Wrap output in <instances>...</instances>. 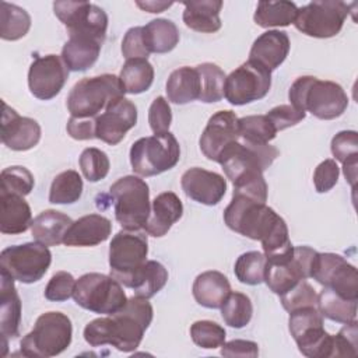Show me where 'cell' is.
Listing matches in <instances>:
<instances>
[{"mask_svg":"<svg viewBox=\"0 0 358 358\" xmlns=\"http://www.w3.org/2000/svg\"><path fill=\"white\" fill-rule=\"evenodd\" d=\"M180 186L189 199L204 206L218 204L227 192V180L222 175L199 166L182 175Z\"/></svg>","mask_w":358,"mask_h":358,"instance_id":"obj_19","label":"cell"},{"mask_svg":"<svg viewBox=\"0 0 358 358\" xmlns=\"http://www.w3.org/2000/svg\"><path fill=\"white\" fill-rule=\"evenodd\" d=\"M277 157L278 150L274 145L249 143L239 137L224 148L218 164H221L227 178L236 185L243 179L263 173Z\"/></svg>","mask_w":358,"mask_h":358,"instance_id":"obj_7","label":"cell"},{"mask_svg":"<svg viewBox=\"0 0 358 358\" xmlns=\"http://www.w3.org/2000/svg\"><path fill=\"white\" fill-rule=\"evenodd\" d=\"M238 129L242 140L256 144H267L277 134V130L266 115L243 116L238 120Z\"/></svg>","mask_w":358,"mask_h":358,"instance_id":"obj_42","label":"cell"},{"mask_svg":"<svg viewBox=\"0 0 358 358\" xmlns=\"http://www.w3.org/2000/svg\"><path fill=\"white\" fill-rule=\"evenodd\" d=\"M67 133L74 140L95 138V117H70L67 122Z\"/></svg>","mask_w":358,"mask_h":358,"instance_id":"obj_54","label":"cell"},{"mask_svg":"<svg viewBox=\"0 0 358 358\" xmlns=\"http://www.w3.org/2000/svg\"><path fill=\"white\" fill-rule=\"evenodd\" d=\"M298 7L292 1H259L255 11V22L262 28L287 27L294 24Z\"/></svg>","mask_w":358,"mask_h":358,"instance_id":"obj_34","label":"cell"},{"mask_svg":"<svg viewBox=\"0 0 358 358\" xmlns=\"http://www.w3.org/2000/svg\"><path fill=\"white\" fill-rule=\"evenodd\" d=\"M266 116L268 117V120L273 123L274 129L278 133V131L288 129L291 126H295L296 123L303 120L306 116V112H302V110L294 108L292 105H278V106H274L273 109H270Z\"/></svg>","mask_w":358,"mask_h":358,"instance_id":"obj_51","label":"cell"},{"mask_svg":"<svg viewBox=\"0 0 358 358\" xmlns=\"http://www.w3.org/2000/svg\"><path fill=\"white\" fill-rule=\"evenodd\" d=\"M338 175H340V168L334 159L329 158L322 161L313 172V185L316 192L326 193L331 190L338 180Z\"/></svg>","mask_w":358,"mask_h":358,"instance_id":"obj_52","label":"cell"},{"mask_svg":"<svg viewBox=\"0 0 358 358\" xmlns=\"http://www.w3.org/2000/svg\"><path fill=\"white\" fill-rule=\"evenodd\" d=\"M0 193H13L27 196L34 189V175L25 166H8L1 171L0 175Z\"/></svg>","mask_w":358,"mask_h":358,"instance_id":"obj_43","label":"cell"},{"mask_svg":"<svg viewBox=\"0 0 358 358\" xmlns=\"http://www.w3.org/2000/svg\"><path fill=\"white\" fill-rule=\"evenodd\" d=\"M76 281L77 280L67 271L55 273L45 288V298L53 302L67 301L74 294Z\"/></svg>","mask_w":358,"mask_h":358,"instance_id":"obj_48","label":"cell"},{"mask_svg":"<svg viewBox=\"0 0 358 358\" xmlns=\"http://www.w3.org/2000/svg\"><path fill=\"white\" fill-rule=\"evenodd\" d=\"M52 263V253L41 242H27L8 246L0 253L1 270L15 281L32 284L39 281Z\"/></svg>","mask_w":358,"mask_h":358,"instance_id":"obj_10","label":"cell"},{"mask_svg":"<svg viewBox=\"0 0 358 358\" xmlns=\"http://www.w3.org/2000/svg\"><path fill=\"white\" fill-rule=\"evenodd\" d=\"M148 239L144 232L122 229L109 245L110 275L127 285L131 275L147 262Z\"/></svg>","mask_w":358,"mask_h":358,"instance_id":"obj_11","label":"cell"},{"mask_svg":"<svg viewBox=\"0 0 358 358\" xmlns=\"http://www.w3.org/2000/svg\"><path fill=\"white\" fill-rule=\"evenodd\" d=\"M154 310L147 298H127L124 306L110 317H98L84 327V340L91 347L113 345L122 352L134 351L152 322Z\"/></svg>","mask_w":358,"mask_h":358,"instance_id":"obj_1","label":"cell"},{"mask_svg":"<svg viewBox=\"0 0 358 358\" xmlns=\"http://www.w3.org/2000/svg\"><path fill=\"white\" fill-rule=\"evenodd\" d=\"M196 302L208 309H218L231 292L228 278L215 270L199 274L192 287Z\"/></svg>","mask_w":358,"mask_h":358,"instance_id":"obj_26","label":"cell"},{"mask_svg":"<svg viewBox=\"0 0 358 358\" xmlns=\"http://www.w3.org/2000/svg\"><path fill=\"white\" fill-rule=\"evenodd\" d=\"M288 98L294 108L308 110L322 120L341 116L348 106V96L340 84L313 76L298 77L288 91Z\"/></svg>","mask_w":358,"mask_h":358,"instance_id":"obj_2","label":"cell"},{"mask_svg":"<svg viewBox=\"0 0 358 358\" xmlns=\"http://www.w3.org/2000/svg\"><path fill=\"white\" fill-rule=\"evenodd\" d=\"M357 320L345 323L340 331L333 336L331 357H357L358 355V326Z\"/></svg>","mask_w":358,"mask_h":358,"instance_id":"obj_47","label":"cell"},{"mask_svg":"<svg viewBox=\"0 0 358 358\" xmlns=\"http://www.w3.org/2000/svg\"><path fill=\"white\" fill-rule=\"evenodd\" d=\"M196 70L199 71L201 83L199 99L206 103L221 101L224 98V87L227 78L222 69L214 63H201L196 66Z\"/></svg>","mask_w":358,"mask_h":358,"instance_id":"obj_39","label":"cell"},{"mask_svg":"<svg viewBox=\"0 0 358 358\" xmlns=\"http://www.w3.org/2000/svg\"><path fill=\"white\" fill-rule=\"evenodd\" d=\"M14 281L8 273L0 270V329L4 348L8 338L18 336L21 323V299Z\"/></svg>","mask_w":358,"mask_h":358,"instance_id":"obj_21","label":"cell"},{"mask_svg":"<svg viewBox=\"0 0 358 358\" xmlns=\"http://www.w3.org/2000/svg\"><path fill=\"white\" fill-rule=\"evenodd\" d=\"M73 298L78 306L99 315H113L127 302L122 284L112 275L87 273L76 281Z\"/></svg>","mask_w":358,"mask_h":358,"instance_id":"obj_9","label":"cell"},{"mask_svg":"<svg viewBox=\"0 0 358 358\" xmlns=\"http://www.w3.org/2000/svg\"><path fill=\"white\" fill-rule=\"evenodd\" d=\"M310 278L347 299L358 301V273L355 266L336 253H316Z\"/></svg>","mask_w":358,"mask_h":358,"instance_id":"obj_15","label":"cell"},{"mask_svg":"<svg viewBox=\"0 0 358 358\" xmlns=\"http://www.w3.org/2000/svg\"><path fill=\"white\" fill-rule=\"evenodd\" d=\"M124 94L117 76L85 77L71 88L67 96V109L73 117H96L112 101L124 96Z\"/></svg>","mask_w":358,"mask_h":358,"instance_id":"obj_5","label":"cell"},{"mask_svg":"<svg viewBox=\"0 0 358 358\" xmlns=\"http://www.w3.org/2000/svg\"><path fill=\"white\" fill-rule=\"evenodd\" d=\"M253 315V305L248 295L242 292H229L224 303L221 305V316L229 327H245Z\"/></svg>","mask_w":358,"mask_h":358,"instance_id":"obj_40","label":"cell"},{"mask_svg":"<svg viewBox=\"0 0 358 358\" xmlns=\"http://www.w3.org/2000/svg\"><path fill=\"white\" fill-rule=\"evenodd\" d=\"M357 168H358V158L350 159L343 164V173L345 176V180L352 187H355V182H357Z\"/></svg>","mask_w":358,"mask_h":358,"instance_id":"obj_57","label":"cell"},{"mask_svg":"<svg viewBox=\"0 0 358 358\" xmlns=\"http://www.w3.org/2000/svg\"><path fill=\"white\" fill-rule=\"evenodd\" d=\"M32 214L29 204L20 194L0 193V232L17 235L31 228Z\"/></svg>","mask_w":358,"mask_h":358,"instance_id":"obj_25","label":"cell"},{"mask_svg":"<svg viewBox=\"0 0 358 358\" xmlns=\"http://www.w3.org/2000/svg\"><path fill=\"white\" fill-rule=\"evenodd\" d=\"M331 154L341 164L358 158V133L354 130L337 133L331 140Z\"/></svg>","mask_w":358,"mask_h":358,"instance_id":"obj_49","label":"cell"},{"mask_svg":"<svg viewBox=\"0 0 358 358\" xmlns=\"http://www.w3.org/2000/svg\"><path fill=\"white\" fill-rule=\"evenodd\" d=\"M350 13L344 1L317 0L298 8L294 25L302 34L312 38L336 36Z\"/></svg>","mask_w":358,"mask_h":358,"instance_id":"obj_12","label":"cell"},{"mask_svg":"<svg viewBox=\"0 0 358 358\" xmlns=\"http://www.w3.org/2000/svg\"><path fill=\"white\" fill-rule=\"evenodd\" d=\"M148 123L154 134L169 131L172 123V110L164 96H157L148 109Z\"/></svg>","mask_w":358,"mask_h":358,"instance_id":"obj_50","label":"cell"},{"mask_svg":"<svg viewBox=\"0 0 358 358\" xmlns=\"http://www.w3.org/2000/svg\"><path fill=\"white\" fill-rule=\"evenodd\" d=\"M289 48L291 45L287 32L268 29L257 36V39L253 42L249 60H253L273 71L287 59Z\"/></svg>","mask_w":358,"mask_h":358,"instance_id":"obj_22","label":"cell"},{"mask_svg":"<svg viewBox=\"0 0 358 358\" xmlns=\"http://www.w3.org/2000/svg\"><path fill=\"white\" fill-rule=\"evenodd\" d=\"M109 193L115 204L116 221L123 229L138 231L144 228L150 213V189L145 180L138 176L127 175L117 179Z\"/></svg>","mask_w":358,"mask_h":358,"instance_id":"obj_6","label":"cell"},{"mask_svg":"<svg viewBox=\"0 0 358 358\" xmlns=\"http://www.w3.org/2000/svg\"><path fill=\"white\" fill-rule=\"evenodd\" d=\"M112 232V222L101 214H88L71 224L63 243L66 246H96Z\"/></svg>","mask_w":358,"mask_h":358,"instance_id":"obj_24","label":"cell"},{"mask_svg":"<svg viewBox=\"0 0 358 358\" xmlns=\"http://www.w3.org/2000/svg\"><path fill=\"white\" fill-rule=\"evenodd\" d=\"M71 224L73 221L67 214L56 210H45L32 220L31 232L36 242L46 246H56L63 243Z\"/></svg>","mask_w":358,"mask_h":358,"instance_id":"obj_28","label":"cell"},{"mask_svg":"<svg viewBox=\"0 0 358 358\" xmlns=\"http://www.w3.org/2000/svg\"><path fill=\"white\" fill-rule=\"evenodd\" d=\"M55 15L67 28L69 36H84L103 43L108 15L96 4L88 1H55Z\"/></svg>","mask_w":358,"mask_h":358,"instance_id":"obj_13","label":"cell"},{"mask_svg":"<svg viewBox=\"0 0 358 358\" xmlns=\"http://www.w3.org/2000/svg\"><path fill=\"white\" fill-rule=\"evenodd\" d=\"M238 120L232 110H218L208 119L199 140L200 150L207 159L218 162L224 148L239 140Z\"/></svg>","mask_w":358,"mask_h":358,"instance_id":"obj_18","label":"cell"},{"mask_svg":"<svg viewBox=\"0 0 358 358\" xmlns=\"http://www.w3.org/2000/svg\"><path fill=\"white\" fill-rule=\"evenodd\" d=\"M180 158V147L171 133L141 137L130 148V164L140 176H155L172 169Z\"/></svg>","mask_w":358,"mask_h":358,"instance_id":"obj_8","label":"cell"},{"mask_svg":"<svg viewBox=\"0 0 358 358\" xmlns=\"http://www.w3.org/2000/svg\"><path fill=\"white\" fill-rule=\"evenodd\" d=\"M122 53L126 60L147 59L150 56L143 36V27H133L124 34V38L122 41Z\"/></svg>","mask_w":358,"mask_h":358,"instance_id":"obj_53","label":"cell"},{"mask_svg":"<svg viewBox=\"0 0 358 358\" xmlns=\"http://www.w3.org/2000/svg\"><path fill=\"white\" fill-rule=\"evenodd\" d=\"M143 36L150 53H168L179 43V29L166 18H155L144 25Z\"/></svg>","mask_w":358,"mask_h":358,"instance_id":"obj_32","label":"cell"},{"mask_svg":"<svg viewBox=\"0 0 358 358\" xmlns=\"http://www.w3.org/2000/svg\"><path fill=\"white\" fill-rule=\"evenodd\" d=\"M83 179L77 171L67 169L60 172L50 185L49 201L53 204L76 203L83 194Z\"/></svg>","mask_w":358,"mask_h":358,"instance_id":"obj_38","label":"cell"},{"mask_svg":"<svg viewBox=\"0 0 358 358\" xmlns=\"http://www.w3.org/2000/svg\"><path fill=\"white\" fill-rule=\"evenodd\" d=\"M137 123V108L136 105L122 96L112 101L103 113L95 117V138L116 145L119 144L126 133L133 129Z\"/></svg>","mask_w":358,"mask_h":358,"instance_id":"obj_17","label":"cell"},{"mask_svg":"<svg viewBox=\"0 0 358 358\" xmlns=\"http://www.w3.org/2000/svg\"><path fill=\"white\" fill-rule=\"evenodd\" d=\"M137 7L148 13H162L164 10L169 8L173 3L172 1H136Z\"/></svg>","mask_w":358,"mask_h":358,"instance_id":"obj_56","label":"cell"},{"mask_svg":"<svg viewBox=\"0 0 358 358\" xmlns=\"http://www.w3.org/2000/svg\"><path fill=\"white\" fill-rule=\"evenodd\" d=\"M294 340L299 352L305 357L327 358L333 354V336L324 330L323 324L305 330Z\"/></svg>","mask_w":358,"mask_h":358,"instance_id":"obj_37","label":"cell"},{"mask_svg":"<svg viewBox=\"0 0 358 358\" xmlns=\"http://www.w3.org/2000/svg\"><path fill=\"white\" fill-rule=\"evenodd\" d=\"M71 338L70 317L62 312H46L36 319L34 329L21 340V352L34 358L56 357L67 350Z\"/></svg>","mask_w":358,"mask_h":358,"instance_id":"obj_4","label":"cell"},{"mask_svg":"<svg viewBox=\"0 0 358 358\" xmlns=\"http://www.w3.org/2000/svg\"><path fill=\"white\" fill-rule=\"evenodd\" d=\"M266 263H267V259L264 253L257 250H250V252L242 253L236 259L234 273L242 284L257 285L264 281Z\"/></svg>","mask_w":358,"mask_h":358,"instance_id":"obj_41","label":"cell"},{"mask_svg":"<svg viewBox=\"0 0 358 358\" xmlns=\"http://www.w3.org/2000/svg\"><path fill=\"white\" fill-rule=\"evenodd\" d=\"M201 83L196 67L183 66L173 70L166 81L168 101L176 105H185L200 98Z\"/></svg>","mask_w":358,"mask_h":358,"instance_id":"obj_29","label":"cell"},{"mask_svg":"<svg viewBox=\"0 0 358 358\" xmlns=\"http://www.w3.org/2000/svg\"><path fill=\"white\" fill-rule=\"evenodd\" d=\"M280 298L281 305L287 312H292L303 306L317 305V294L306 280H301L299 282H296L291 289L280 295Z\"/></svg>","mask_w":358,"mask_h":358,"instance_id":"obj_46","label":"cell"},{"mask_svg":"<svg viewBox=\"0 0 358 358\" xmlns=\"http://www.w3.org/2000/svg\"><path fill=\"white\" fill-rule=\"evenodd\" d=\"M78 162L81 172L88 182H99L105 179L110 168V161L106 152L95 147L85 148L81 152Z\"/></svg>","mask_w":358,"mask_h":358,"instance_id":"obj_44","label":"cell"},{"mask_svg":"<svg viewBox=\"0 0 358 358\" xmlns=\"http://www.w3.org/2000/svg\"><path fill=\"white\" fill-rule=\"evenodd\" d=\"M67 77L69 69L62 60V56H39L29 66L28 87L35 98L49 101L62 91Z\"/></svg>","mask_w":358,"mask_h":358,"instance_id":"obj_16","label":"cell"},{"mask_svg":"<svg viewBox=\"0 0 358 358\" xmlns=\"http://www.w3.org/2000/svg\"><path fill=\"white\" fill-rule=\"evenodd\" d=\"M183 215V204L173 192L159 193L151 204L150 217L144 225L148 235L161 238Z\"/></svg>","mask_w":358,"mask_h":358,"instance_id":"obj_23","label":"cell"},{"mask_svg":"<svg viewBox=\"0 0 358 358\" xmlns=\"http://www.w3.org/2000/svg\"><path fill=\"white\" fill-rule=\"evenodd\" d=\"M41 140V126L35 119L20 116L13 108L3 102L1 141L14 151L34 148Z\"/></svg>","mask_w":358,"mask_h":358,"instance_id":"obj_20","label":"cell"},{"mask_svg":"<svg viewBox=\"0 0 358 358\" xmlns=\"http://www.w3.org/2000/svg\"><path fill=\"white\" fill-rule=\"evenodd\" d=\"M102 43L84 36H69L62 49V60L70 71H85L98 60Z\"/></svg>","mask_w":358,"mask_h":358,"instance_id":"obj_30","label":"cell"},{"mask_svg":"<svg viewBox=\"0 0 358 358\" xmlns=\"http://www.w3.org/2000/svg\"><path fill=\"white\" fill-rule=\"evenodd\" d=\"M221 354L224 357H257L259 345L249 340H231L221 345Z\"/></svg>","mask_w":358,"mask_h":358,"instance_id":"obj_55","label":"cell"},{"mask_svg":"<svg viewBox=\"0 0 358 358\" xmlns=\"http://www.w3.org/2000/svg\"><path fill=\"white\" fill-rule=\"evenodd\" d=\"M281 218L266 203L239 192L232 193V200L224 210V222L229 229L260 242L270 235Z\"/></svg>","mask_w":358,"mask_h":358,"instance_id":"obj_3","label":"cell"},{"mask_svg":"<svg viewBox=\"0 0 358 358\" xmlns=\"http://www.w3.org/2000/svg\"><path fill=\"white\" fill-rule=\"evenodd\" d=\"M357 302L355 299H347L330 288H323L317 294V310L329 320L337 323H350L357 320Z\"/></svg>","mask_w":358,"mask_h":358,"instance_id":"obj_33","label":"cell"},{"mask_svg":"<svg viewBox=\"0 0 358 358\" xmlns=\"http://www.w3.org/2000/svg\"><path fill=\"white\" fill-rule=\"evenodd\" d=\"M183 6L182 18L187 28L203 34H213L221 28V0H192L183 1Z\"/></svg>","mask_w":358,"mask_h":358,"instance_id":"obj_27","label":"cell"},{"mask_svg":"<svg viewBox=\"0 0 358 358\" xmlns=\"http://www.w3.org/2000/svg\"><path fill=\"white\" fill-rule=\"evenodd\" d=\"M31 28L29 14L20 6L7 1L0 3V36L4 41H18Z\"/></svg>","mask_w":358,"mask_h":358,"instance_id":"obj_36","label":"cell"},{"mask_svg":"<svg viewBox=\"0 0 358 358\" xmlns=\"http://www.w3.org/2000/svg\"><path fill=\"white\" fill-rule=\"evenodd\" d=\"M225 330L213 320H197L190 326L193 343L206 350H214L225 343Z\"/></svg>","mask_w":358,"mask_h":358,"instance_id":"obj_45","label":"cell"},{"mask_svg":"<svg viewBox=\"0 0 358 358\" xmlns=\"http://www.w3.org/2000/svg\"><path fill=\"white\" fill-rule=\"evenodd\" d=\"M168 281V270L157 260H147L129 280L127 288H131L136 295L152 298L159 292Z\"/></svg>","mask_w":358,"mask_h":358,"instance_id":"obj_31","label":"cell"},{"mask_svg":"<svg viewBox=\"0 0 358 358\" xmlns=\"http://www.w3.org/2000/svg\"><path fill=\"white\" fill-rule=\"evenodd\" d=\"M120 83L127 94L145 92L154 81V67L147 59H129L123 64Z\"/></svg>","mask_w":358,"mask_h":358,"instance_id":"obj_35","label":"cell"},{"mask_svg":"<svg viewBox=\"0 0 358 358\" xmlns=\"http://www.w3.org/2000/svg\"><path fill=\"white\" fill-rule=\"evenodd\" d=\"M271 87V71L248 60L225 78L224 96L231 105H246L264 98Z\"/></svg>","mask_w":358,"mask_h":358,"instance_id":"obj_14","label":"cell"}]
</instances>
